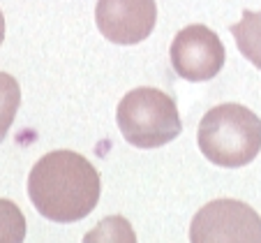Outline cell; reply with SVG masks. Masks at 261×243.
<instances>
[{"mask_svg": "<svg viewBox=\"0 0 261 243\" xmlns=\"http://www.w3.org/2000/svg\"><path fill=\"white\" fill-rule=\"evenodd\" d=\"M102 181L97 169L81 153L51 151L28 174L33 206L54 223H76L97 206Z\"/></svg>", "mask_w": 261, "mask_h": 243, "instance_id": "1", "label": "cell"}, {"mask_svg": "<svg viewBox=\"0 0 261 243\" xmlns=\"http://www.w3.org/2000/svg\"><path fill=\"white\" fill-rule=\"evenodd\" d=\"M197 141L217 167H245L261 151V118L243 104H217L199 123Z\"/></svg>", "mask_w": 261, "mask_h": 243, "instance_id": "2", "label": "cell"}, {"mask_svg": "<svg viewBox=\"0 0 261 243\" xmlns=\"http://www.w3.org/2000/svg\"><path fill=\"white\" fill-rule=\"evenodd\" d=\"M116 120L125 141L137 149H160L182 130L176 100L150 86L129 90L116 109Z\"/></svg>", "mask_w": 261, "mask_h": 243, "instance_id": "3", "label": "cell"}, {"mask_svg": "<svg viewBox=\"0 0 261 243\" xmlns=\"http://www.w3.org/2000/svg\"><path fill=\"white\" fill-rule=\"evenodd\" d=\"M190 243H261V215L238 199L208 202L190 225Z\"/></svg>", "mask_w": 261, "mask_h": 243, "instance_id": "4", "label": "cell"}, {"mask_svg": "<svg viewBox=\"0 0 261 243\" xmlns=\"http://www.w3.org/2000/svg\"><path fill=\"white\" fill-rule=\"evenodd\" d=\"M169 56L176 75L188 81L213 79L227 60V51L217 33L201 23L185 26L173 37Z\"/></svg>", "mask_w": 261, "mask_h": 243, "instance_id": "5", "label": "cell"}, {"mask_svg": "<svg viewBox=\"0 0 261 243\" xmlns=\"http://www.w3.org/2000/svg\"><path fill=\"white\" fill-rule=\"evenodd\" d=\"M95 21L109 42L139 44L153 33L158 7L155 0H97Z\"/></svg>", "mask_w": 261, "mask_h": 243, "instance_id": "6", "label": "cell"}, {"mask_svg": "<svg viewBox=\"0 0 261 243\" xmlns=\"http://www.w3.org/2000/svg\"><path fill=\"white\" fill-rule=\"evenodd\" d=\"M229 30H231L241 54L245 56L256 69H261V12L245 10L241 21L229 26Z\"/></svg>", "mask_w": 261, "mask_h": 243, "instance_id": "7", "label": "cell"}, {"mask_svg": "<svg viewBox=\"0 0 261 243\" xmlns=\"http://www.w3.org/2000/svg\"><path fill=\"white\" fill-rule=\"evenodd\" d=\"M84 243H137V234L127 218L109 215L86 234Z\"/></svg>", "mask_w": 261, "mask_h": 243, "instance_id": "8", "label": "cell"}, {"mask_svg": "<svg viewBox=\"0 0 261 243\" xmlns=\"http://www.w3.org/2000/svg\"><path fill=\"white\" fill-rule=\"evenodd\" d=\"M21 104V88L14 77L0 72V144L5 141Z\"/></svg>", "mask_w": 261, "mask_h": 243, "instance_id": "9", "label": "cell"}, {"mask_svg": "<svg viewBox=\"0 0 261 243\" xmlns=\"http://www.w3.org/2000/svg\"><path fill=\"white\" fill-rule=\"evenodd\" d=\"M25 218L12 199H0V243H23Z\"/></svg>", "mask_w": 261, "mask_h": 243, "instance_id": "10", "label": "cell"}, {"mask_svg": "<svg viewBox=\"0 0 261 243\" xmlns=\"http://www.w3.org/2000/svg\"><path fill=\"white\" fill-rule=\"evenodd\" d=\"M3 40H5V16L0 12V44H3Z\"/></svg>", "mask_w": 261, "mask_h": 243, "instance_id": "11", "label": "cell"}]
</instances>
